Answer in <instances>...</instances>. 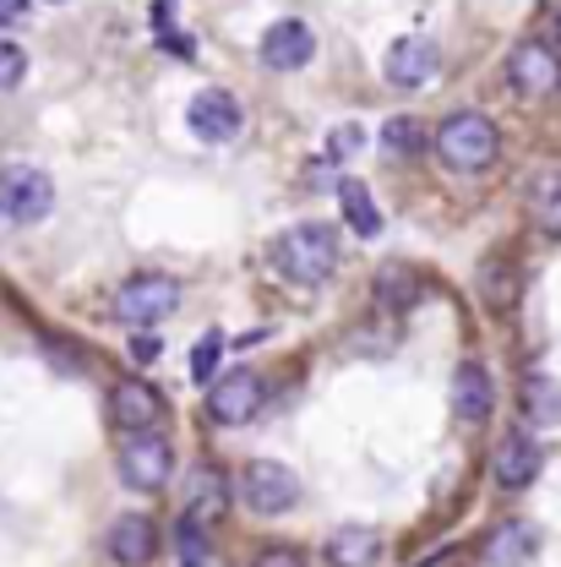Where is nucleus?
<instances>
[{
    "label": "nucleus",
    "mask_w": 561,
    "mask_h": 567,
    "mask_svg": "<svg viewBox=\"0 0 561 567\" xmlns=\"http://www.w3.org/2000/svg\"><path fill=\"white\" fill-rule=\"evenodd\" d=\"M382 147H387L393 158H415L425 147V126L415 115H393V121L382 126Z\"/></svg>",
    "instance_id": "24"
},
{
    "label": "nucleus",
    "mask_w": 561,
    "mask_h": 567,
    "mask_svg": "<svg viewBox=\"0 0 561 567\" xmlns=\"http://www.w3.org/2000/svg\"><path fill=\"white\" fill-rule=\"evenodd\" d=\"M175 306H180V284L169 279V274H132V279L115 289V317L126 328H153Z\"/></svg>",
    "instance_id": "3"
},
{
    "label": "nucleus",
    "mask_w": 561,
    "mask_h": 567,
    "mask_svg": "<svg viewBox=\"0 0 561 567\" xmlns=\"http://www.w3.org/2000/svg\"><path fill=\"white\" fill-rule=\"evenodd\" d=\"M518 404L534 425H561V382L557 377H523Z\"/></svg>",
    "instance_id": "21"
},
{
    "label": "nucleus",
    "mask_w": 561,
    "mask_h": 567,
    "mask_svg": "<svg viewBox=\"0 0 561 567\" xmlns=\"http://www.w3.org/2000/svg\"><path fill=\"white\" fill-rule=\"evenodd\" d=\"M55 208V181L33 164H6L0 169V218L11 224H39Z\"/></svg>",
    "instance_id": "4"
},
{
    "label": "nucleus",
    "mask_w": 561,
    "mask_h": 567,
    "mask_svg": "<svg viewBox=\"0 0 561 567\" xmlns=\"http://www.w3.org/2000/svg\"><path fill=\"white\" fill-rule=\"evenodd\" d=\"M441 66V55H436V44L430 39H398L393 50H387V61H382V76L393 82V87H425L430 76Z\"/></svg>",
    "instance_id": "13"
},
{
    "label": "nucleus",
    "mask_w": 561,
    "mask_h": 567,
    "mask_svg": "<svg viewBox=\"0 0 561 567\" xmlns=\"http://www.w3.org/2000/svg\"><path fill=\"white\" fill-rule=\"evenodd\" d=\"M50 6H61V0H50Z\"/></svg>",
    "instance_id": "32"
},
{
    "label": "nucleus",
    "mask_w": 561,
    "mask_h": 567,
    "mask_svg": "<svg viewBox=\"0 0 561 567\" xmlns=\"http://www.w3.org/2000/svg\"><path fill=\"white\" fill-rule=\"evenodd\" d=\"M360 147H365V126H360V121H344V126H333V132H328V158H339V164L354 158Z\"/></svg>",
    "instance_id": "26"
},
{
    "label": "nucleus",
    "mask_w": 561,
    "mask_h": 567,
    "mask_svg": "<svg viewBox=\"0 0 561 567\" xmlns=\"http://www.w3.org/2000/svg\"><path fill=\"white\" fill-rule=\"evenodd\" d=\"M534 546H540V535L529 529V524H501L491 540H486V563L491 567H523L529 557H534Z\"/></svg>",
    "instance_id": "19"
},
{
    "label": "nucleus",
    "mask_w": 561,
    "mask_h": 567,
    "mask_svg": "<svg viewBox=\"0 0 561 567\" xmlns=\"http://www.w3.org/2000/svg\"><path fill=\"white\" fill-rule=\"evenodd\" d=\"M169 470H175V447H169L164 431H137L121 447V481L132 492H164L169 486Z\"/></svg>",
    "instance_id": "6"
},
{
    "label": "nucleus",
    "mask_w": 561,
    "mask_h": 567,
    "mask_svg": "<svg viewBox=\"0 0 561 567\" xmlns=\"http://www.w3.org/2000/svg\"><path fill=\"white\" fill-rule=\"evenodd\" d=\"M480 300H486V311H512L518 306V268L507 257L480 262Z\"/></svg>",
    "instance_id": "20"
},
{
    "label": "nucleus",
    "mask_w": 561,
    "mask_h": 567,
    "mask_svg": "<svg viewBox=\"0 0 561 567\" xmlns=\"http://www.w3.org/2000/svg\"><path fill=\"white\" fill-rule=\"evenodd\" d=\"M22 17H28V0H0V28H11Z\"/></svg>",
    "instance_id": "30"
},
{
    "label": "nucleus",
    "mask_w": 561,
    "mask_h": 567,
    "mask_svg": "<svg viewBox=\"0 0 561 567\" xmlns=\"http://www.w3.org/2000/svg\"><path fill=\"white\" fill-rule=\"evenodd\" d=\"M376 300L387 306V311H409L415 300H420V284L409 268H398V262H387L382 274H376Z\"/></svg>",
    "instance_id": "23"
},
{
    "label": "nucleus",
    "mask_w": 561,
    "mask_h": 567,
    "mask_svg": "<svg viewBox=\"0 0 561 567\" xmlns=\"http://www.w3.org/2000/svg\"><path fill=\"white\" fill-rule=\"evenodd\" d=\"M507 82L523 93V99H551L561 87V55L540 39H523L512 55H507Z\"/></svg>",
    "instance_id": "8"
},
{
    "label": "nucleus",
    "mask_w": 561,
    "mask_h": 567,
    "mask_svg": "<svg viewBox=\"0 0 561 567\" xmlns=\"http://www.w3.org/2000/svg\"><path fill=\"white\" fill-rule=\"evenodd\" d=\"M496 153H501V132H496L486 115H475V110L447 115V121H441V132H436V158H441V164H453V169H464V175L491 169Z\"/></svg>",
    "instance_id": "2"
},
{
    "label": "nucleus",
    "mask_w": 561,
    "mask_h": 567,
    "mask_svg": "<svg viewBox=\"0 0 561 567\" xmlns=\"http://www.w3.org/2000/svg\"><path fill=\"white\" fill-rule=\"evenodd\" d=\"M322 557H328V567H376V557H382V535H376L371 524H344V529L328 535Z\"/></svg>",
    "instance_id": "17"
},
{
    "label": "nucleus",
    "mask_w": 561,
    "mask_h": 567,
    "mask_svg": "<svg viewBox=\"0 0 561 567\" xmlns=\"http://www.w3.org/2000/svg\"><path fill=\"white\" fill-rule=\"evenodd\" d=\"M273 268H279L289 284L333 279V268H339V229L322 224V218L289 224L279 240H273Z\"/></svg>",
    "instance_id": "1"
},
{
    "label": "nucleus",
    "mask_w": 561,
    "mask_h": 567,
    "mask_svg": "<svg viewBox=\"0 0 561 567\" xmlns=\"http://www.w3.org/2000/svg\"><path fill=\"white\" fill-rule=\"evenodd\" d=\"M110 415H115V425H126L132 436H137V431H158L164 399H158V388L126 377V382H115V393H110Z\"/></svg>",
    "instance_id": "12"
},
{
    "label": "nucleus",
    "mask_w": 561,
    "mask_h": 567,
    "mask_svg": "<svg viewBox=\"0 0 561 567\" xmlns=\"http://www.w3.org/2000/svg\"><path fill=\"white\" fill-rule=\"evenodd\" d=\"M540 464H546L540 442H534L529 431H512V436H501V442H496L491 475H496V486H501V492H523V486L540 475Z\"/></svg>",
    "instance_id": "11"
},
{
    "label": "nucleus",
    "mask_w": 561,
    "mask_h": 567,
    "mask_svg": "<svg viewBox=\"0 0 561 567\" xmlns=\"http://www.w3.org/2000/svg\"><path fill=\"white\" fill-rule=\"evenodd\" d=\"M529 213H534L540 229L561 235V169H540L529 181Z\"/></svg>",
    "instance_id": "22"
},
{
    "label": "nucleus",
    "mask_w": 561,
    "mask_h": 567,
    "mask_svg": "<svg viewBox=\"0 0 561 567\" xmlns=\"http://www.w3.org/2000/svg\"><path fill=\"white\" fill-rule=\"evenodd\" d=\"M251 567H305V557H300V551H289V546H273V551H262Z\"/></svg>",
    "instance_id": "29"
},
{
    "label": "nucleus",
    "mask_w": 561,
    "mask_h": 567,
    "mask_svg": "<svg viewBox=\"0 0 561 567\" xmlns=\"http://www.w3.org/2000/svg\"><path fill=\"white\" fill-rule=\"evenodd\" d=\"M224 507H229V481H224V470H218V464H197V470L186 475V518L208 529Z\"/></svg>",
    "instance_id": "15"
},
{
    "label": "nucleus",
    "mask_w": 561,
    "mask_h": 567,
    "mask_svg": "<svg viewBox=\"0 0 561 567\" xmlns=\"http://www.w3.org/2000/svg\"><path fill=\"white\" fill-rule=\"evenodd\" d=\"M240 496H246L251 513L279 518V513H289L300 502V475L289 464H279V458H251L246 475H240Z\"/></svg>",
    "instance_id": "5"
},
{
    "label": "nucleus",
    "mask_w": 561,
    "mask_h": 567,
    "mask_svg": "<svg viewBox=\"0 0 561 567\" xmlns=\"http://www.w3.org/2000/svg\"><path fill=\"white\" fill-rule=\"evenodd\" d=\"M339 208H344V224H350L360 240H376L382 235V208H376V197H371L365 181H344L339 186Z\"/></svg>",
    "instance_id": "18"
},
{
    "label": "nucleus",
    "mask_w": 561,
    "mask_h": 567,
    "mask_svg": "<svg viewBox=\"0 0 561 567\" xmlns=\"http://www.w3.org/2000/svg\"><path fill=\"white\" fill-rule=\"evenodd\" d=\"M257 55H262L268 71H300V66H311V55H316V33H311L300 17H279V22L262 33Z\"/></svg>",
    "instance_id": "10"
},
{
    "label": "nucleus",
    "mask_w": 561,
    "mask_h": 567,
    "mask_svg": "<svg viewBox=\"0 0 561 567\" xmlns=\"http://www.w3.org/2000/svg\"><path fill=\"white\" fill-rule=\"evenodd\" d=\"M496 404V388H491V371L480 365V360H464L458 371H453V415L469 425H480L491 415Z\"/></svg>",
    "instance_id": "14"
},
{
    "label": "nucleus",
    "mask_w": 561,
    "mask_h": 567,
    "mask_svg": "<svg viewBox=\"0 0 561 567\" xmlns=\"http://www.w3.org/2000/svg\"><path fill=\"white\" fill-rule=\"evenodd\" d=\"M186 126H191V137L197 142L224 147V142L240 137L246 110H240V99H235V93H224V87H202V93L186 104Z\"/></svg>",
    "instance_id": "7"
},
{
    "label": "nucleus",
    "mask_w": 561,
    "mask_h": 567,
    "mask_svg": "<svg viewBox=\"0 0 561 567\" xmlns=\"http://www.w3.org/2000/svg\"><path fill=\"white\" fill-rule=\"evenodd\" d=\"M218 350H224V339H218V333H208V339H202V344L191 350V377H197V382H212V365H218Z\"/></svg>",
    "instance_id": "27"
},
{
    "label": "nucleus",
    "mask_w": 561,
    "mask_h": 567,
    "mask_svg": "<svg viewBox=\"0 0 561 567\" xmlns=\"http://www.w3.org/2000/svg\"><path fill=\"white\" fill-rule=\"evenodd\" d=\"M22 76H28V55H22L17 44H0V82H6V87H17Z\"/></svg>",
    "instance_id": "28"
},
{
    "label": "nucleus",
    "mask_w": 561,
    "mask_h": 567,
    "mask_svg": "<svg viewBox=\"0 0 561 567\" xmlns=\"http://www.w3.org/2000/svg\"><path fill=\"white\" fill-rule=\"evenodd\" d=\"M132 354H137V360H153V354H158V339H132Z\"/></svg>",
    "instance_id": "31"
},
{
    "label": "nucleus",
    "mask_w": 561,
    "mask_h": 567,
    "mask_svg": "<svg viewBox=\"0 0 561 567\" xmlns=\"http://www.w3.org/2000/svg\"><path fill=\"white\" fill-rule=\"evenodd\" d=\"M262 410V377L257 371H224L208 393V415L218 425H246Z\"/></svg>",
    "instance_id": "9"
},
{
    "label": "nucleus",
    "mask_w": 561,
    "mask_h": 567,
    "mask_svg": "<svg viewBox=\"0 0 561 567\" xmlns=\"http://www.w3.org/2000/svg\"><path fill=\"white\" fill-rule=\"evenodd\" d=\"M153 551H158V529H153V518L126 513V518L110 524V557H115L121 567H147L153 563Z\"/></svg>",
    "instance_id": "16"
},
{
    "label": "nucleus",
    "mask_w": 561,
    "mask_h": 567,
    "mask_svg": "<svg viewBox=\"0 0 561 567\" xmlns=\"http://www.w3.org/2000/svg\"><path fill=\"white\" fill-rule=\"evenodd\" d=\"M175 551H180V563H186V567L208 563V535H202V524L180 518V524H175Z\"/></svg>",
    "instance_id": "25"
}]
</instances>
